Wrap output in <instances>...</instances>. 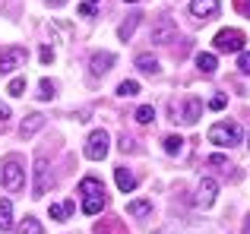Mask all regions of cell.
<instances>
[{
    "label": "cell",
    "mask_w": 250,
    "mask_h": 234,
    "mask_svg": "<svg viewBox=\"0 0 250 234\" xmlns=\"http://www.w3.org/2000/svg\"><path fill=\"white\" fill-rule=\"evenodd\" d=\"M181 149H184V139H181V136H165V152L168 155H177Z\"/></svg>",
    "instance_id": "4316f807"
},
{
    "label": "cell",
    "mask_w": 250,
    "mask_h": 234,
    "mask_svg": "<svg viewBox=\"0 0 250 234\" xmlns=\"http://www.w3.org/2000/svg\"><path fill=\"white\" fill-rule=\"evenodd\" d=\"M209 165H215V168H228V158H225V155H212V158H209Z\"/></svg>",
    "instance_id": "e575fe53"
},
{
    "label": "cell",
    "mask_w": 250,
    "mask_h": 234,
    "mask_svg": "<svg viewBox=\"0 0 250 234\" xmlns=\"http://www.w3.org/2000/svg\"><path fill=\"white\" fill-rule=\"evenodd\" d=\"M73 212V199H67V203H54L48 209V215L54 218V222H67V215Z\"/></svg>",
    "instance_id": "d6986e66"
},
{
    "label": "cell",
    "mask_w": 250,
    "mask_h": 234,
    "mask_svg": "<svg viewBox=\"0 0 250 234\" xmlns=\"http://www.w3.org/2000/svg\"><path fill=\"white\" fill-rule=\"evenodd\" d=\"M247 146H250V136H247Z\"/></svg>",
    "instance_id": "f35d334b"
},
{
    "label": "cell",
    "mask_w": 250,
    "mask_h": 234,
    "mask_svg": "<svg viewBox=\"0 0 250 234\" xmlns=\"http://www.w3.org/2000/svg\"><path fill=\"white\" fill-rule=\"evenodd\" d=\"M92 234H130V231H127V225H124L121 218H102V222H95Z\"/></svg>",
    "instance_id": "5bb4252c"
},
{
    "label": "cell",
    "mask_w": 250,
    "mask_h": 234,
    "mask_svg": "<svg viewBox=\"0 0 250 234\" xmlns=\"http://www.w3.org/2000/svg\"><path fill=\"white\" fill-rule=\"evenodd\" d=\"M234 10H238V13H244V16L250 19V0H234Z\"/></svg>",
    "instance_id": "1f68e13d"
},
{
    "label": "cell",
    "mask_w": 250,
    "mask_h": 234,
    "mask_svg": "<svg viewBox=\"0 0 250 234\" xmlns=\"http://www.w3.org/2000/svg\"><path fill=\"white\" fill-rule=\"evenodd\" d=\"M51 184H54V177H51L48 161H44V158H38V161H35V184H32V196H35V199H42L44 193L51 190Z\"/></svg>",
    "instance_id": "8992f818"
},
{
    "label": "cell",
    "mask_w": 250,
    "mask_h": 234,
    "mask_svg": "<svg viewBox=\"0 0 250 234\" xmlns=\"http://www.w3.org/2000/svg\"><path fill=\"white\" fill-rule=\"evenodd\" d=\"M16 234H42V225H38V218H32V215H25L22 222L16 225Z\"/></svg>",
    "instance_id": "7402d4cb"
},
{
    "label": "cell",
    "mask_w": 250,
    "mask_h": 234,
    "mask_svg": "<svg viewBox=\"0 0 250 234\" xmlns=\"http://www.w3.org/2000/svg\"><path fill=\"white\" fill-rule=\"evenodd\" d=\"M114 180H117V190L121 193H130L136 187V174L127 171V168H114Z\"/></svg>",
    "instance_id": "2e32d148"
},
{
    "label": "cell",
    "mask_w": 250,
    "mask_h": 234,
    "mask_svg": "<svg viewBox=\"0 0 250 234\" xmlns=\"http://www.w3.org/2000/svg\"><path fill=\"white\" fill-rule=\"evenodd\" d=\"M136 70H140V73H146V76H159L162 73L159 60H155L152 54H136Z\"/></svg>",
    "instance_id": "e0dca14e"
},
{
    "label": "cell",
    "mask_w": 250,
    "mask_h": 234,
    "mask_svg": "<svg viewBox=\"0 0 250 234\" xmlns=\"http://www.w3.org/2000/svg\"><path fill=\"white\" fill-rule=\"evenodd\" d=\"M85 155H89L92 161H102L104 155H108V133L104 130H92L89 139H85Z\"/></svg>",
    "instance_id": "52a82bcc"
},
{
    "label": "cell",
    "mask_w": 250,
    "mask_h": 234,
    "mask_svg": "<svg viewBox=\"0 0 250 234\" xmlns=\"http://www.w3.org/2000/svg\"><path fill=\"white\" fill-rule=\"evenodd\" d=\"M124 3H136V0H124Z\"/></svg>",
    "instance_id": "74e56055"
},
{
    "label": "cell",
    "mask_w": 250,
    "mask_h": 234,
    "mask_svg": "<svg viewBox=\"0 0 250 234\" xmlns=\"http://www.w3.org/2000/svg\"><path fill=\"white\" fill-rule=\"evenodd\" d=\"M136 123H152L155 120V108L152 105H143V108H136Z\"/></svg>",
    "instance_id": "d4e9b609"
},
{
    "label": "cell",
    "mask_w": 250,
    "mask_h": 234,
    "mask_svg": "<svg viewBox=\"0 0 250 234\" xmlns=\"http://www.w3.org/2000/svg\"><path fill=\"white\" fill-rule=\"evenodd\" d=\"M22 63H25V48L10 44V48L0 51V73H13V70L22 67Z\"/></svg>",
    "instance_id": "ba28073f"
},
{
    "label": "cell",
    "mask_w": 250,
    "mask_h": 234,
    "mask_svg": "<svg viewBox=\"0 0 250 234\" xmlns=\"http://www.w3.org/2000/svg\"><path fill=\"white\" fill-rule=\"evenodd\" d=\"M80 196H83V212L85 215H98V212L108 206L104 199V187L98 177H83L80 180Z\"/></svg>",
    "instance_id": "6da1fadb"
},
{
    "label": "cell",
    "mask_w": 250,
    "mask_h": 234,
    "mask_svg": "<svg viewBox=\"0 0 250 234\" xmlns=\"http://www.w3.org/2000/svg\"><path fill=\"white\" fill-rule=\"evenodd\" d=\"M140 19H143V13H130V16L121 22V29H117V38H121V41H130L133 32H136V25H140Z\"/></svg>",
    "instance_id": "9a60e30c"
},
{
    "label": "cell",
    "mask_w": 250,
    "mask_h": 234,
    "mask_svg": "<svg viewBox=\"0 0 250 234\" xmlns=\"http://www.w3.org/2000/svg\"><path fill=\"white\" fill-rule=\"evenodd\" d=\"M196 67H200L203 76H212L215 67H219V60H215V54H196Z\"/></svg>",
    "instance_id": "ffe728a7"
},
{
    "label": "cell",
    "mask_w": 250,
    "mask_h": 234,
    "mask_svg": "<svg viewBox=\"0 0 250 234\" xmlns=\"http://www.w3.org/2000/svg\"><path fill=\"white\" fill-rule=\"evenodd\" d=\"M127 215H133V218L152 215V203L149 199H133V203H127Z\"/></svg>",
    "instance_id": "ac0fdd59"
},
{
    "label": "cell",
    "mask_w": 250,
    "mask_h": 234,
    "mask_svg": "<svg viewBox=\"0 0 250 234\" xmlns=\"http://www.w3.org/2000/svg\"><path fill=\"white\" fill-rule=\"evenodd\" d=\"M13 117V111H10V105H6V101H0V123H6Z\"/></svg>",
    "instance_id": "d6a6232c"
},
{
    "label": "cell",
    "mask_w": 250,
    "mask_h": 234,
    "mask_svg": "<svg viewBox=\"0 0 250 234\" xmlns=\"http://www.w3.org/2000/svg\"><path fill=\"white\" fill-rule=\"evenodd\" d=\"M206 136H209V142H215V146L231 149V146H238V142H241V127L234 120H219V123L209 127Z\"/></svg>",
    "instance_id": "3957f363"
},
{
    "label": "cell",
    "mask_w": 250,
    "mask_h": 234,
    "mask_svg": "<svg viewBox=\"0 0 250 234\" xmlns=\"http://www.w3.org/2000/svg\"><path fill=\"white\" fill-rule=\"evenodd\" d=\"M121 152H136V139H130L127 133L121 136Z\"/></svg>",
    "instance_id": "f1b7e54d"
},
{
    "label": "cell",
    "mask_w": 250,
    "mask_h": 234,
    "mask_svg": "<svg viewBox=\"0 0 250 234\" xmlns=\"http://www.w3.org/2000/svg\"><path fill=\"white\" fill-rule=\"evenodd\" d=\"M48 3H51V6H63V3H67V0H48Z\"/></svg>",
    "instance_id": "d590c367"
},
{
    "label": "cell",
    "mask_w": 250,
    "mask_h": 234,
    "mask_svg": "<svg viewBox=\"0 0 250 234\" xmlns=\"http://www.w3.org/2000/svg\"><path fill=\"white\" fill-rule=\"evenodd\" d=\"M98 3H102V0H83L80 3V16H95Z\"/></svg>",
    "instance_id": "83f0119b"
},
{
    "label": "cell",
    "mask_w": 250,
    "mask_h": 234,
    "mask_svg": "<svg viewBox=\"0 0 250 234\" xmlns=\"http://www.w3.org/2000/svg\"><path fill=\"white\" fill-rule=\"evenodd\" d=\"M0 184H3L10 193L22 190V184H25V168H22V161H19L16 155H10V158L0 161Z\"/></svg>",
    "instance_id": "7a4b0ae2"
},
{
    "label": "cell",
    "mask_w": 250,
    "mask_h": 234,
    "mask_svg": "<svg viewBox=\"0 0 250 234\" xmlns=\"http://www.w3.org/2000/svg\"><path fill=\"white\" fill-rule=\"evenodd\" d=\"M117 95H121V98H133V95H140V82H136V79H124L121 86H117Z\"/></svg>",
    "instance_id": "603a6c76"
},
{
    "label": "cell",
    "mask_w": 250,
    "mask_h": 234,
    "mask_svg": "<svg viewBox=\"0 0 250 234\" xmlns=\"http://www.w3.org/2000/svg\"><path fill=\"white\" fill-rule=\"evenodd\" d=\"M190 16L209 22V19L219 16V0H190Z\"/></svg>",
    "instance_id": "9c48e42d"
},
{
    "label": "cell",
    "mask_w": 250,
    "mask_h": 234,
    "mask_svg": "<svg viewBox=\"0 0 250 234\" xmlns=\"http://www.w3.org/2000/svg\"><path fill=\"white\" fill-rule=\"evenodd\" d=\"M238 70L241 73H250V51H244V54L238 57Z\"/></svg>",
    "instance_id": "f546056e"
},
{
    "label": "cell",
    "mask_w": 250,
    "mask_h": 234,
    "mask_svg": "<svg viewBox=\"0 0 250 234\" xmlns=\"http://www.w3.org/2000/svg\"><path fill=\"white\" fill-rule=\"evenodd\" d=\"M244 32L241 29H222L219 35L212 38V44H215V51H222V54H234V51H244Z\"/></svg>",
    "instance_id": "277c9868"
},
{
    "label": "cell",
    "mask_w": 250,
    "mask_h": 234,
    "mask_svg": "<svg viewBox=\"0 0 250 234\" xmlns=\"http://www.w3.org/2000/svg\"><path fill=\"white\" fill-rule=\"evenodd\" d=\"M54 92H57V86L51 79H42V82H38V98H42V101H51V98H54Z\"/></svg>",
    "instance_id": "cb8c5ba5"
},
{
    "label": "cell",
    "mask_w": 250,
    "mask_h": 234,
    "mask_svg": "<svg viewBox=\"0 0 250 234\" xmlns=\"http://www.w3.org/2000/svg\"><path fill=\"white\" fill-rule=\"evenodd\" d=\"M111 63H114V54H108V51H102V54H92L89 73H92V76H104V73L111 70Z\"/></svg>",
    "instance_id": "7c38bea8"
},
{
    "label": "cell",
    "mask_w": 250,
    "mask_h": 234,
    "mask_svg": "<svg viewBox=\"0 0 250 234\" xmlns=\"http://www.w3.org/2000/svg\"><path fill=\"white\" fill-rule=\"evenodd\" d=\"M215 193H219V180H212V177H203V180H200V190H196V206L209 209V206L215 203Z\"/></svg>",
    "instance_id": "30bf717a"
},
{
    "label": "cell",
    "mask_w": 250,
    "mask_h": 234,
    "mask_svg": "<svg viewBox=\"0 0 250 234\" xmlns=\"http://www.w3.org/2000/svg\"><path fill=\"white\" fill-rule=\"evenodd\" d=\"M6 92H10L13 98H19V95H25V76H16V79H10V86H6Z\"/></svg>",
    "instance_id": "484cf974"
},
{
    "label": "cell",
    "mask_w": 250,
    "mask_h": 234,
    "mask_svg": "<svg viewBox=\"0 0 250 234\" xmlns=\"http://www.w3.org/2000/svg\"><path fill=\"white\" fill-rule=\"evenodd\" d=\"M42 127H44V114L32 111V114H25L22 123H19V133H22V139H29V136H35Z\"/></svg>",
    "instance_id": "4fadbf2b"
},
{
    "label": "cell",
    "mask_w": 250,
    "mask_h": 234,
    "mask_svg": "<svg viewBox=\"0 0 250 234\" xmlns=\"http://www.w3.org/2000/svg\"><path fill=\"white\" fill-rule=\"evenodd\" d=\"M13 228V203L10 199H0V231Z\"/></svg>",
    "instance_id": "44dd1931"
},
{
    "label": "cell",
    "mask_w": 250,
    "mask_h": 234,
    "mask_svg": "<svg viewBox=\"0 0 250 234\" xmlns=\"http://www.w3.org/2000/svg\"><path fill=\"white\" fill-rule=\"evenodd\" d=\"M200 114H203V101H200V98H187L184 111H177V117H181V123H187V127H193V123L200 120Z\"/></svg>",
    "instance_id": "8fae6325"
},
{
    "label": "cell",
    "mask_w": 250,
    "mask_h": 234,
    "mask_svg": "<svg viewBox=\"0 0 250 234\" xmlns=\"http://www.w3.org/2000/svg\"><path fill=\"white\" fill-rule=\"evenodd\" d=\"M209 108H212V111H222V108H225V95H215V98L209 101Z\"/></svg>",
    "instance_id": "836d02e7"
},
{
    "label": "cell",
    "mask_w": 250,
    "mask_h": 234,
    "mask_svg": "<svg viewBox=\"0 0 250 234\" xmlns=\"http://www.w3.org/2000/svg\"><path fill=\"white\" fill-rule=\"evenodd\" d=\"M177 38V22L171 16H159L152 22V32H149V41L152 44H168Z\"/></svg>",
    "instance_id": "5b68a950"
},
{
    "label": "cell",
    "mask_w": 250,
    "mask_h": 234,
    "mask_svg": "<svg viewBox=\"0 0 250 234\" xmlns=\"http://www.w3.org/2000/svg\"><path fill=\"white\" fill-rule=\"evenodd\" d=\"M244 234H250V215H247V222H244Z\"/></svg>",
    "instance_id": "8d00e7d4"
},
{
    "label": "cell",
    "mask_w": 250,
    "mask_h": 234,
    "mask_svg": "<svg viewBox=\"0 0 250 234\" xmlns=\"http://www.w3.org/2000/svg\"><path fill=\"white\" fill-rule=\"evenodd\" d=\"M38 57H42V63H54V51H51L48 44H44V48L38 51Z\"/></svg>",
    "instance_id": "4dcf8cb0"
}]
</instances>
